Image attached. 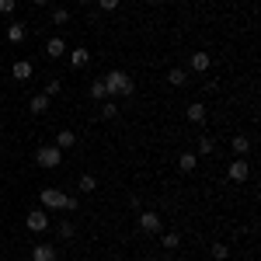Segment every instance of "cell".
<instances>
[{"label": "cell", "mask_w": 261, "mask_h": 261, "mask_svg": "<svg viewBox=\"0 0 261 261\" xmlns=\"http://www.w3.org/2000/svg\"><path fill=\"white\" fill-rule=\"evenodd\" d=\"M105 84H108V94H119V98H129L133 94V77L125 70H112L105 77Z\"/></svg>", "instance_id": "cell-1"}, {"label": "cell", "mask_w": 261, "mask_h": 261, "mask_svg": "<svg viewBox=\"0 0 261 261\" xmlns=\"http://www.w3.org/2000/svg\"><path fill=\"white\" fill-rule=\"evenodd\" d=\"M39 199L45 209H66V192H60V188H42Z\"/></svg>", "instance_id": "cell-2"}, {"label": "cell", "mask_w": 261, "mask_h": 261, "mask_svg": "<svg viewBox=\"0 0 261 261\" xmlns=\"http://www.w3.org/2000/svg\"><path fill=\"white\" fill-rule=\"evenodd\" d=\"M35 161H39L42 167H60L63 153H60V146H42L39 153H35Z\"/></svg>", "instance_id": "cell-3"}, {"label": "cell", "mask_w": 261, "mask_h": 261, "mask_svg": "<svg viewBox=\"0 0 261 261\" xmlns=\"http://www.w3.org/2000/svg\"><path fill=\"white\" fill-rule=\"evenodd\" d=\"M24 223H28V230H32V233H42V230H49V216H45V209H32Z\"/></svg>", "instance_id": "cell-4"}, {"label": "cell", "mask_w": 261, "mask_h": 261, "mask_svg": "<svg viewBox=\"0 0 261 261\" xmlns=\"http://www.w3.org/2000/svg\"><path fill=\"white\" fill-rule=\"evenodd\" d=\"M226 174H230V181H247V174H251V164L244 161V157H237V161L230 164V171H226Z\"/></svg>", "instance_id": "cell-5"}, {"label": "cell", "mask_w": 261, "mask_h": 261, "mask_svg": "<svg viewBox=\"0 0 261 261\" xmlns=\"http://www.w3.org/2000/svg\"><path fill=\"white\" fill-rule=\"evenodd\" d=\"M140 230L143 233H157L161 230V216L157 213H140Z\"/></svg>", "instance_id": "cell-6"}, {"label": "cell", "mask_w": 261, "mask_h": 261, "mask_svg": "<svg viewBox=\"0 0 261 261\" xmlns=\"http://www.w3.org/2000/svg\"><path fill=\"white\" fill-rule=\"evenodd\" d=\"M32 261H56V247L53 244H35L32 247Z\"/></svg>", "instance_id": "cell-7"}, {"label": "cell", "mask_w": 261, "mask_h": 261, "mask_svg": "<svg viewBox=\"0 0 261 261\" xmlns=\"http://www.w3.org/2000/svg\"><path fill=\"white\" fill-rule=\"evenodd\" d=\"M11 73H14V81H18V84L32 81V63H28V60H18L14 66H11Z\"/></svg>", "instance_id": "cell-8"}, {"label": "cell", "mask_w": 261, "mask_h": 261, "mask_svg": "<svg viewBox=\"0 0 261 261\" xmlns=\"http://www.w3.org/2000/svg\"><path fill=\"white\" fill-rule=\"evenodd\" d=\"M230 146H233V153H237V157H247V153H251V136L237 133V136L230 140Z\"/></svg>", "instance_id": "cell-9"}, {"label": "cell", "mask_w": 261, "mask_h": 261, "mask_svg": "<svg viewBox=\"0 0 261 261\" xmlns=\"http://www.w3.org/2000/svg\"><path fill=\"white\" fill-rule=\"evenodd\" d=\"M24 39H28V28H24L21 21H14V24L7 28V42H14V45H21Z\"/></svg>", "instance_id": "cell-10"}, {"label": "cell", "mask_w": 261, "mask_h": 261, "mask_svg": "<svg viewBox=\"0 0 261 261\" xmlns=\"http://www.w3.org/2000/svg\"><path fill=\"white\" fill-rule=\"evenodd\" d=\"M63 53H66V42L63 39H49L45 42V56H49V60H60Z\"/></svg>", "instance_id": "cell-11"}, {"label": "cell", "mask_w": 261, "mask_h": 261, "mask_svg": "<svg viewBox=\"0 0 261 261\" xmlns=\"http://www.w3.org/2000/svg\"><path fill=\"white\" fill-rule=\"evenodd\" d=\"M185 119L202 125V122H205V105H188V108H185Z\"/></svg>", "instance_id": "cell-12"}, {"label": "cell", "mask_w": 261, "mask_h": 261, "mask_svg": "<svg viewBox=\"0 0 261 261\" xmlns=\"http://www.w3.org/2000/svg\"><path fill=\"white\" fill-rule=\"evenodd\" d=\"M70 63H73V70H84V66L91 63V53H87V49H73V53H70Z\"/></svg>", "instance_id": "cell-13"}, {"label": "cell", "mask_w": 261, "mask_h": 261, "mask_svg": "<svg viewBox=\"0 0 261 261\" xmlns=\"http://www.w3.org/2000/svg\"><path fill=\"white\" fill-rule=\"evenodd\" d=\"M209 66H213V60H209V53H195V56H192V70H195V73H205Z\"/></svg>", "instance_id": "cell-14"}, {"label": "cell", "mask_w": 261, "mask_h": 261, "mask_svg": "<svg viewBox=\"0 0 261 261\" xmlns=\"http://www.w3.org/2000/svg\"><path fill=\"white\" fill-rule=\"evenodd\" d=\"M28 108H32V115H45V108H49V94H35Z\"/></svg>", "instance_id": "cell-15"}, {"label": "cell", "mask_w": 261, "mask_h": 261, "mask_svg": "<svg viewBox=\"0 0 261 261\" xmlns=\"http://www.w3.org/2000/svg\"><path fill=\"white\" fill-rule=\"evenodd\" d=\"M91 98H98V101L112 98V94H108V84L105 81H91Z\"/></svg>", "instance_id": "cell-16"}, {"label": "cell", "mask_w": 261, "mask_h": 261, "mask_svg": "<svg viewBox=\"0 0 261 261\" xmlns=\"http://www.w3.org/2000/svg\"><path fill=\"white\" fill-rule=\"evenodd\" d=\"M195 164H199L195 153H181V157H178V167L185 171V174H188V171H195Z\"/></svg>", "instance_id": "cell-17"}, {"label": "cell", "mask_w": 261, "mask_h": 261, "mask_svg": "<svg viewBox=\"0 0 261 261\" xmlns=\"http://www.w3.org/2000/svg\"><path fill=\"white\" fill-rule=\"evenodd\" d=\"M77 188H81L84 195H91V192L98 188V181H94V174H81V181H77Z\"/></svg>", "instance_id": "cell-18"}, {"label": "cell", "mask_w": 261, "mask_h": 261, "mask_svg": "<svg viewBox=\"0 0 261 261\" xmlns=\"http://www.w3.org/2000/svg\"><path fill=\"white\" fill-rule=\"evenodd\" d=\"M213 146H216L213 136H199V153H195V157H209V153H213Z\"/></svg>", "instance_id": "cell-19"}, {"label": "cell", "mask_w": 261, "mask_h": 261, "mask_svg": "<svg viewBox=\"0 0 261 261\" xmlns=\"http://www.w3.org/2000/svg\"><path fill=\"white\" fill-rule=\"evenodd\" d=\"M115 115H119V105H115V101H101V119H115Z\"/></svg>", "instance_id": "cell-20"}, {"label": "cell", "mask_w": 261, "mask_h": 261, "mask_svg": "<svg viewBox=\"0 0 261 261\" xmlns=\"http://www.w3.org/2000/svg\"><path fill=\"white\" fill-rule=\"evenodd\" d=\"M73 143H77V136H73V133H60V136H56V146H60V150H70Z\"/></svg>", "instance_id": "cell-21"}, {"label": "cell", "mask_w": 261, "mask_h": 261, "mask_svg": "<svg viewBox=\"0 0 261 261\" xmlns=\"http://www.w3.org/2000/svg\"><path fill=\"white\" fill-rule=\"evenodd\" d=\"M53 24H70V11L66 7H56L53 11Z\"/></svg>", "instance_id": "cell-22"}, {"label": "cell", "mask_w": 261, "mask_h": 261, "mask_svg": "<svg viewBox=\"0 0 261 261\" xmlns=\"http://www.w3.org/2000/svg\"><path fill=\"white\" fill-rule=\"evenodd\" d=\"M167 81L174 84V87H181V84L188 81V77H185V70H181V66H174V70H171V73H167Z\"/></svg>", "instance_id": "cell-23"}, {"label": "cell", "mask_w": 261, "mask_h": 261, "mask_svg": "<svg viewBox=\"0 0 261 261\" xmlns=\"http://www.w3.org/2000/svg\"><path fill=\"white\" fill-rule=\"evenodd\" d=\"M161 244L167 247V251H174V247H181V237H178V233H164Z\"/></svg>", "instance_id": "cell-24"}, {"label": "cell", "mask_w": 261, "mask_h": 261, "mask_svg": "<svg viewBox=\"0 0 261 261\" xmlns=\"http://www.w3.org/2000/svg\"><path fill=\"white\" fill-rule=\"evenodd\" d=\"M213 258L226 261V258H230V247H226V244H213Z\"/></svg>", "instance_id": "cell-25"}, {"label": "cell", "mask_w": 261, "mask_h": 261, "mask_svg": "<svg viewBox=\"0 0 261 261\" xmlns=\"http://www.w3.org/2000/svg\"><path fill=\"white\" fill-rule=\"evenodd\" d=\"M56 230H60V237H63V241H70V237H73V223H70V220H63L60 226H56Z\"/></svg>", "instance_id": "cell-26"}, {"label": "cell", "mask_w": 261, "mask_h": 261, "mask_svg": "<svg viewBox=\"0 0 261 261\" xmlns=\"http://www.w3.org/2000/svg\"><path fill=\"white\" fill-rule=\"evenodd\" d=\"M60 91H63V84H60V81H49V84H45V91H42V94H49V98H53V94H60Z\"/></svg>", "instance_id": "cell-27"}, {"label": "cell", "mask_w": 261, "mask_h": 261, "mask_svg": "<svg viewBox=\"0 0 261 261\" xmlns=\"http://www.w3.org/2000/svg\"><path fill=\"white\" fill-rule=\"evenodd\" d=\"M81 209V199L77 195H66V213H77Z\"/></svg>", "instance_id": "cell-28"}, {"label": "cell", "mask_w": 261, "mask_h": 261, "mask_svg": "<svg viewBox=\"0 0 261 261\" xmlns=\"http://www.w3.org/2000/svg\"><path fill=\"white\" fill-rule=\"evenodd\" d=\"M18 7V0H0V14H11Z\"/></svg>", "instance_id": "cell-29"}, {"label": "cell", "mask_w": 261, "mask_h": 261, "mask_svg": "<svg viewBox=\"0 0 261 261\" xmlns=\"http://www.w3.org/2000/svg\"><path fill=\"white\" fill-rule=\"evenodd\" d=\"M98 7H101V11H115V7H119V0H98Z\"/></svg>", "instance_id": "cell-30"}, {"label": "cell", "mask_w": 261, "mask_h": 261, "mask_svg": "<svg viewBox=\"0 0 261 261\" xmlns=\"http://www.w3.org/2000/svg\"><path fill=\"white\" fill-rule=\"evenodd\" d=\"M32 4H35V7H45V0H32Z\"/></svg>", "instance_id": "cell-31"}, {"label": "cell", "mask_w": 261, "mask_h": 261, "mask_svg": "<svg viewBox=\"0 0 261 261\" xmlns=\"http://www.w3.org/2000/svg\"><path fill=\"white\" fill-rule=\"evenodd\" d=\"M146 4H161V0H146Z\"/></svg>", "instance_id": "cell-32"}, {"label": "cell", "mask_w": 261, "mask_h": 261, "mask_svg": "<svg viewBox=\"0 0 261 261\" xmlns=\"http://www.w3.org/2000/svg\"><path fill=\"white\" fill-rule=\"evenodd\" d=\"M161 261H171V258H161Z\"/></svg>", "instance_id": "cell-33"}]
</instances>
